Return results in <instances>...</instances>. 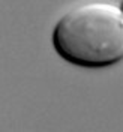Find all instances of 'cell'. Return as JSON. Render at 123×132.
<instances>
[{"mask_svg":"<svg viewBox=\"0 0 123 132\" xmlns=\"http://www.w3.org/2000/svg\"><path fill=\"white\" fill-rule=\"evenodd\" d=\"M119 8H120V11H122V12H123V0H122V2H120V5H119Z\"/></svg>","mask_w":123,"mask_h":132,"instance_id":"obj_2","label":"cell"},{"mask_svg":"<svg viewBox=\"0 0 123 132\" xmlns=\"http://www.w3.org/2000/svg\"><path fill=\"white\" fill-rule=\"evenodd\" d=\"M53 45L72 65L101 69L123 60V12L108 2H87L69 9L53 30Z\"/></svg>","mask_w":123,"mask_h":132,"instance_id":"obj_1","label":"cell"}]
</instances>
